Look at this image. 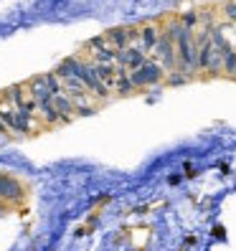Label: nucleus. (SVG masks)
Listing matches in <instances>:
<instances>
[{"instance_id": "f257e3e1", "label": "nucleus", "mask_w": 236, "mask_h": 251, "mask_svg": "<svg viewBox=\"0 0 236 251\" xmlns=\"http://www.w3.org/2000/svg\"><path fill=\"white\" fill-rule=\"evenodd\" d=\"M21 198H23V185H21V180L13 178V175L0 173V201L18 203Z\"/></svg>"}]
</instances>
